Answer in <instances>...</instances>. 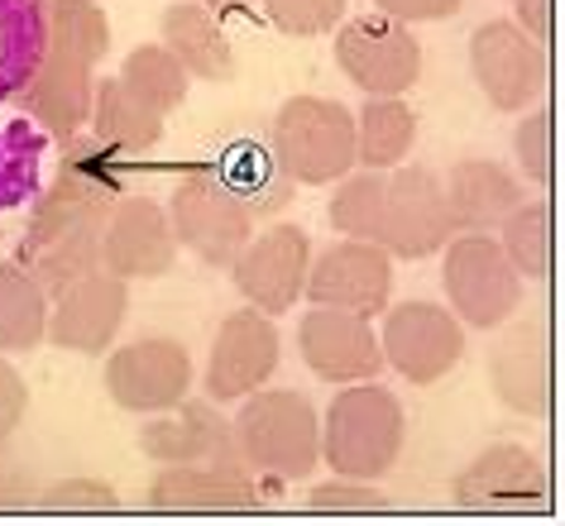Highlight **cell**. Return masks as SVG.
Segmentation results:
<instances>
[{
	"mask_svg": "<svg viewBox=\"0 0 565 526\" xmlns=\"http://www.w3.org/2000/svg\"><path fill=\"white\" fill-rule=\"evenodd\" d=\"M446 259H441V288L446 307L456 311V321L465 331H499L518 316L522 307V278L513 259L503 254V245L493 235L456 230L446 239Z\"/></svg>",
	"mask_w": 565,
	"mask_h": 526,
	"instance_id": "obj_5",
	"label": "cell"
},
{
	"mask_svg": "<svg viewBox=\"0 0 565 526\" xmlns=\"http://www.w3.org/2000/svg\"><path fill=\"white\" fill-rule=\"evenodd\" d=\"M298 350L302 364L312 368L321 383H364L379 378L384 368V354H379V331L370 325V316H355V311H335V307H312L298 325Z\"/></svg>",
	"mask_w": 565,
	"mask_h": 526,
	"instance_id": "obj_18",
	"label": "cell"
},
{
	"mask_svg": "<svg viewBox=\"0 0 565 526\" xmlns=\"http://www.w3.org/2000/svg\"><path fill=\"white\" fill-rule=\"evenodd\" d=\"M235 450L254 474L274 483L307 479L321 464V417L302 393L292 388H254L239 397L231 421Z\"/></svg>",
	"mask_w": 565,
	"mask_h": 526,
	"instance_id": "obj_3",
	"label": "cell"
},
{
	"mask_svg": "<svg viewBox=\"0 0 565 526\" xmlns=\"http://www.w3.org/2000/svg\"><path fill=\"white\" fill-rule=\"evenodd\" d=\"M163 211L178 249H192L206 268H231L235 254L249 245L254 221H259L245 196L221 178V168H192Z\"/></svg>",
	"mask_w": 565,
	"mask_h": 526,
	"instance_id": "obj_6",
	"label": "cell"
},
{
	"mask_svg": "<svg viewBox=\"0 0 565 526\" xmlns=\"http://www.w3.org/2000/svg\"><path fill=\"white\" fill-rule=\"evenodd\" d=\"M518 6V24L527 30L536 44H546V30H551V0H513Z\"/></svg>",
	"mask_w": 565,
	"mask_h": 526,
	"instance_id": "obj_41",
	"label": "cell"
},
{
	"mask_svg": "<svg viewBox=\"0 0 565 526\" xmlns=\"http://www.w3.org/2000/svg\"><path fill=\"white\" fill-rule=\"evenodd\" d=\"M116 196L120 182L110 173V149L96 139L92 144L67 139V159L58 178L49 182V192L39 196L15 264L30 268L49 297L102 268V225Z\"/></svg>",
	"mask_w": 565,
	"mask_h": 526,
	"instance_id": "obj_1",
	"label": "cell"
},
{
	"mask_svg": "<svg viewBox=\"0 0 565 526\" xmlns=\"http://www.w3.org/2000/svg\"><path fill=\"white\" fill-rule=\"evenodd\" d=\"M188 388H192V354L173 335L130 340V345L110 350L106 359V393L120 411L153 417V411L182 402Z\"/></svg>",
	"mask_w": 565,
	"mask_h": 526,
	"instance_id": "obj_11",
	"label": "cell"
},
{
	"mask_svg": "<svg viewBox=\"0 0 565 526\" xmlns=\"http://www.w3.org/2000/svg\"><path fill=\"white\" fill-rule=\"evenodd\" d=\"M87 125H92L96 144H106L110 153H145V149H153L163 139V116L153 106L139 101L120 77L96 82Z\"/></svg>",
	"mask_w": 565,
	"mask_h": 526,
	"instance_id": "obj_26",
	"label": "cell"
},
{
	"mask_svg": "<svg viewBox=\"0 0 565 526\" xmlns=\"http://www.w3.org/2000/svg\"><path fill=\"white\" fill-rule=\"evenodd\" d=\"M513 159H518V173L536 182V187L551 182V116L546 110H532L513 130Z\"/></svg>",
	"mask_w": 565,
	"mask_h": 526,
	"instance_id": "obj_36",
	"label": "cell"
},
{
	"mask_svg": "<svg viewBox=\"0 0 565 526\" xmlns=\"http://www.w3.org/2000/svg\"><path fill=\"white\" fill-rule=\"evenodd\" d=\"M268 159L292 187H327L355 168V110L335 96H288L268 130Z\"/></svg>",
	"mask_w": 565,
	"mask_h": 526,
	"instance_id": "obj_4",
	"label": "cell"
},
{
	"mask_svg": "<svg viewBox=\"0 0 565 526\" xmlns=\"http://www.w3.org/2000/svg\"><path fill=\"white\" fill-rule=\"evenodd\" d=\"M221 178L231 182V187L245 196L254 216H264V211H278L282 202H292V182L278 173V163L268 159L264 149H231L221 163Z\"/></svg>",
	"mask_w": 565,
	"mask_h": 526,
	"instance_id": "obj_32",
	"label": "cell"
},
{
	"mask_svg": "<svg viewBox=\"0 0 565 526\" xmlns=\"http://www.w3.org/2000/svg\"><path fill=\"white\" fill-rule=\"evenodd\" d=\"M450 235H456V221H450L441 178L422 163L388 168L374 245H384L388 259H431L446 249Z\"/></svg>",
	"mask_w": 565,
	"mask_h": 526,
	"instance_id": "obj_7",
	"label": "cell"
},
{
	"mask_svg": "<svg viewBox=\"0 0 565 526\" xmlns=\"http://www.w3.org/2000/svg\"><path fill=\"white\" fill-rule=\"evenodd\" d=\"M92 92H96L92 67L67 58V53H53V49H39L34 63L24 67V77L15 82L20 110L44 135L58 139V144H67V139H77L82 130H87Z\"/></svg>",
	"mask_w": 565,
	"mask_h": 526,
	"instance_id": "obj_17",
	"label": "cell"
},
{
	"mask_svg": "<svg viewBox=\"0 0 565 526\" xmlns=\"http://www.w3.org/2000/svg\"><path fill=\"white\" fill-rule=\"evenodd\" d=\"M139 450L153 464H202V460H239L235 431L211 402H173L153 411V421L139 431Z\"/></svg>",
	"mask_w": 565,
	"mask_h": 526,
	"instance_id": "obj_21",
	"label": "cell"
},
{
	"mask_svg": "<svg viewBox=\"0 0 565 526\" xmlns=\"http://www.w3.org/2000/svg\"><path fill=\"white\" fill-rule=\"evenodd\" d=\"M379 15L403 20V24H441L450 15H460L465 0H370Z\"/></svg>",
	"mask_w": 565,
	"mask_h": 526,
	"instance_id": "obj_39",
	"label": "cell"
},
{
	"mask_svg": "<svg viewBox=\"0 0 565 526\" xmlns=\"http://www.w3.org/2000/svg\"><path fill=\"white\" fill-rule=\"evenodd\" d=\"M39 53V24L30 0H0V92H15Z\"/></svg>",
	"mask_w": 565,
	"mask_h": 526,
	"instance_id": "obj_33",
	"label": "cell"
},
{
	"mask_svg": "<svg viewBox=\"0 0 565 526\" xmlns=\"http://www.w3.org/2000/svg\"><path fill=\"white\" fill-rule=\"evenodd\" d=\"M302 297H312V307H335L355 311V316H379L393 297V259L374 239H341V245L312 254L307 264Z\"/></svg>",
	"mask_w": 565,
	"mask_h": 526,
	"instance_id": "obj_13",
	"label": "cell"
},
{
	"mask_svg": "<svg viewBox=\"0 0 565 526\" xmlns=\"http://www.w3.org/2000/svg\"><path fill=\"white\" fill-rule=\"evenodd\" d=\"M441 187L456 230H475V235H493L508 211L527 196L518 173L499 159H456L450 173L441 178Z\"/></svg>",
	"mask_w": 565,
	"mask_h": 526,
	"instance_id": "obj_22",
	"label": "cell"
},
{
	"mask_svg": "<svg viewBox=\"0 0 565 526\" xmlns=\"http://www.w3.org/2000/svg\"><path fill=\"white\" fill-rule=\"evenodd\" d=\"M34 503L49 512H116L120 497L102 479H58L49 489H34Z\"/></svg>",
	"mask_w": 565,
	"mask_h": 526,
	"instance_id": "obj_35",
	"label": "cell"
},
{
	"mask_svg": "<svg viewBox=\"0 0 565 526\" xmlns=\"http://www.w3.org/2000/svg\"><path fill=\"white\" fill-rule=\"evenodd\" d=\"M407 446V417L403 402L374 378L345 383L331 397L327 421H321V460L331 474L379 483L393 474Z\"/></svg>",
	"mask_w": 565,
	"mask_h": 526,
	"instance_id": "obj_2",
	"label": "cell"
},
{
	"mask_svg": "<svg viewBox=\"0 0 565 526\" xmlns=\"http://www.w3.org/2000/svg\"><path fill=\"white\" fill-rule=\"evenodd\" d=\"M49 331V292L15 259L0 264V354H30Z\"/></svg>",
	"mask_w": 565,
	"mask_h": 526,
	"instance_id": "obj_28",
	"label": "cell"
},
{
	"mask_svg": "<svg viewBox=\"0 0 565 526\" xmlns=\"http://www.w3.org/2000/svg\"><path fill=\"white\" fill-rule=\"evenodd\" d=\"M335 67L364 96H407L422 77V44L413 24L370 10L335 30Z\"/></svg>",
	"mask_w": 565,
	"mask_h": 526,
	"instance_id": "obj_8",
	"label": "cell"
},
{
	"mask_svg": "<svg viewBox=\"0 0 565 526\" xmlns=\"http://www.w3.org/2000/svg\"><path fill=\"white\" fill-rule=\"evenodd\" d=\"M24 503H34V474H30V464H24L15 450L0 446V512L24 507Z\"/></svg>",
	"mask_w": 565,
	"mask_h": 526,
	"instance_id": "obj_40",
	"label": "cell"
},
{
	"mask_svg": "<svg viewBox=\"0 0 565 526\" xmlns=\"http://www.w3.org/2000/svg\"><path fill=\"white\" fill-rule=\"evenodd\" d=\"M282 359V340L274 316L264 311H231L216 325L211 340V359H206V397L211 402H239L245 393L264 388L274 378V368Z\"/></svg>",
	"mask_w": 565,
	"mask_h": 526,
	"instance_id": "obj_16",
	"label": "cell"
},
{
	"mask_svg": "<svg viewBox=\"0 0 565 526\" xmlns=\"http://www.w3.org/2000/svg\"><path fill=\"white\" fill-rule=\"evenodd\" d=\"M125 311H130V282L106 273V268H92V273H82L77 282L49 297L44 340H53L67 354H102L116 345Z\"/></svg>",
	"mask_w": 565,
	"mask_h": 526,
	"instance_id": "obj_15",
	"label": "cell"
},
{
	"mask_svg": "<svg viewBox=\"0 0 565 526\" xmlns=\"http://www.w3.org/2000/svg\"><path fill=\"white\" fill-rule=\"evenodd\" d=\"M264 15L292 39H321L345 20V0H264Z\"/></svg>",
	"mask_w": 565,
	"mask_h": 526,
	"instance_id": "obj_34",
	"label": "cell"
},
{
	"mask_svg": "<svg viewBox=\"0 0 565 526\" xmlns=\"http://www.w3.org/2000/svg\"><path fill=\"white\" fill-rule=\"evenodd\" d=\"M30 417V383L20 378V368L10 364V354H0V446H10V436Z\"/></svg>",
	"mask_w": 565,
	"mask_h": 526,
	"instance_id": "obj_38",
	"label": "cell"
},
{
	"mask_svg": "<svg viewBox=\"0 0 565 526\" xmlns=\"http://www.w3.org/2000/svg\"><path fill=\"white\" fill-rule=\"evenodd\" d=\"M460 507H542L546 503V469L527 446L499 440L479 450L450 483Z\"/></svg>",
	"mask_w": 565,
	"mask_h": 526,
	"instance_id": "obj_20",
	"label": "cell"
},
{
	"mask_svg": "<svg viewBox=\"0 0 565 526\" xmlns=\"http://www.w3.org/2000/svg\"><path fill=\"white\" fill-rule=\"evenodd\" d=\"M159 44L182 63V73L196 82H231L235 73V49L216 10L202 0H178L159 20Z\"/></svg>",
	"mask_w": 565,
	"mask_h": 526,
	"instance_id": "obj_23",
	"label": "cell"
},
{
	"mask_svg": "<svg viewBox=\"0 0 565 526\" xmlns=\"http://www.w3.org/2000/svg\"><path fill=\"white\" fill-rule=\"evenodd\" d=\"M417 144V116L403 96H364L355 110V168H388L407 163V153Z\"/></svg>",
	"mask_w": 565,
	"mask_h": 526,
	"instance_id": "obj_27",
	"label": "cell"
},
{
	"mask_svg": "<svg viewBox=\"0 0 565 526\" xmlns=\"http://www.w3.org/2000/svg\"><path fill=\"white\" fill-rule=\"evenodd\" d=\"M149 503L163 512H245L264 507L268 489L254 479L245 460H202V464H163L149 483Z\"/></svg>",
	"mask_w": 565,
	"mask_h": 526,
	"instance_id": "obj_19",
	"label": "cell"
},
{
	"mask_svg": "<svg viewBox=\"0 0 565 526\" xmlns=\"http://www.w3.org/2000/svg\"><path fill=\"white\" fill-rule=\"evenodd\" d=\"M307 507H317V512H379V507H388V497L364 479L331 474L327 483H317V489L307 493Z\"/></svg>",
	"mask_w": 565,
	"mask_h": 526,
	"instance_id": "obj_37",
	"label": "cell"
},
{
	"mask_svg": "<svg viewBox=\"0 0 565 526\" xmlns=\"http://www.w3.org/2000/svg\"><path fill=\"white\" fill-rule=\"evenodd\" d=\"M178 264V239L168 211L153 196H116L102 225V268L125 282L168 278Z\"/></svg>",
	"mask_w": 565,
	"mask_h": 526,
	"instance_id": "obj_14",
	"label": "cell"
},
{
	"mask_svg": "<svg viewBox=\"0 0 565 526\" xmlns=\"http://www.w3.org/2000/svg\"><path fill=\"white\" fill-rule=\"evenodd\" d=\"M120 82L145 106L159 110V116H173V110L188 101V92H192V77L182 73V63L163 44H139L130 58L120 63Z\"/></svg>",
	"mask_w": 565,
	"mask_h": 526,
	"instance_id": "obj_30",
	"label": "cell"
},
{
	"mask_svg": "<svg viewBox=\"0 0 565 526\" xmlns=\"http://www.w3.org/2000/svg\"><path fill=\"white\" fill-rule=\"evenodd\" d=\"M39 24V49L96 67L110 53V20L102 0H30Z\"/></svg>",
	"mask_w": 565,
	"mask_h": 526,
	"instance_id": "obj_25",
	"label": "cell"
},
{
	"mask_svg": "<svg viewBox=\"0 0 565 526\" xmlns=\"http://www.w3.org/2000/svg\"><path fill=\"white\" fill-rule=\"evenodd\" d=\"M493 239L503 245V254L513 259V268L522 278L542 282L551 273V206H546V196H522V202L503 216L499 230H493Z\"/></svg>",
	"mask_w": 565,
	"mask_h": 526,
	"instance_id": "obj_29",
	"label": "cell"
},
{
	"mask_svg": "<svg viewBox=\"0 0 565 526\" xmlns=\"http://www.w3.org/2000/svg\"><path fill=\"white\" fill-rule=\"evenodd\" d=\"M493 393L503 407H513L518 417H542L551 402V359H546V331L536 321L518 325L513 335L493 350Z\"/></svg>",
	"mask_w": 565,
	"mask_h": 526,
	"instance_id": "obj_24",
	"label": "cell"
},
{
	"mask_svg": "<svg viewBox=\"0 0 565 526\" xmlns=\"http://www.w3.org/2000/svg\"><path fill=\"white\" fill-rule=\"evenodd\" d=\"M384 178L374 168H350V173L335 182V196L327 206V221L335 235L345 239H374L379 235V211H384Z\"/></svg>",
	"mask_w": 565,
	"mask_h": 526,
	"instance_id": "obj_31",
	"label": "cell"
},
{
	"mask_svg": "<svg viewBox=\"0 0 565 526\" xmlns=\"http://www.w3.org/2000/svg\"><path fill=\"white\" fill-rule=\"evenodd\" d=\"M470 77L493 110H527L546 87V49L518 20H489L470 34Z\"/></svg>",
	"mask_w": 565,
	"mask_h": 526,
	"instance_id": "obj_10",
	"label": "cell"
},
{
	"mask_svg": "<svg viewBox=\"0 0 565 526\" xmlns=\"http://www.w3.org/2000/svg\"><path fill=\"white\" fill-rule=\"evenodd\" d=\"M202 6H206V10H216V15H221V10H245L249 0H202Z\"/></svg>",
	"mask_w": 565,
	"mask_h": 526,
	"instance_id": "obj_42",
	"label": "cell"
},
{
	"mask_svg": "<svg viewBox=\"0 0 565 526\" xmlns=\"http://www.w3.org/2000/svg\"><path fill=\"white\" fill-rule=\"evenodd\" d=\"M307 264H312V235L302 225H268L264 235H249V245L235 254L231 282L245 297V307L264 316H282L302 302Z\"/></svg>",
	"mask_w": 565,
	"mask_h": 526,
	"instance_id": "obj_12",
	"label": "cell"
},
{
	"mask_svg": "<svg viewBox=\"0 0 565 526\" xmlns=\"http://www.w3.org/2000/svg\"><path fill=\"white\" fill-rule=\"evenodd\" d=\"M379 354L403 383H441L465 354V325L456 311L441 302H398L384 307V331H379Z\"/></svg>",
	"mask_w": 565,
	"mask_h": 526,
	"instance_id": "obj_9",
	"label": "cell"
}]
</instances>
